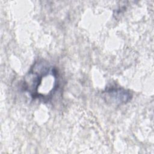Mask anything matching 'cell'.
Listing matches in <instances>:
<instances>
[{"label": "cell", "instance_id": "cell-2", "mask_svg": "<svg viewBox=\"0 0 154 154\" xmlns=\"http://www.w3.org/2000/svg\"><path fill=\"white\" fill-rule=\"evenodd\" d=\"M105 100L115 105H121L129 102L132 97L131 93L122 88H110L104 92Z\"/></svg>", "mask_w": 154, "mask_h": 154}, {"label": "cell", "instance_id": "cell-1", "mask_svg": "<svg viewBox=\"0 0 154 154\" xmlns=\"http://www.w3.org/2000/svg\"><path fill=\"white\" fill-rule=\"evenodd\" d=\"M59 86L57 69L48 61L38 60L31 66L23 79V87L32 99L48 102Z\"/></svg>", "mask_w": 154, "mask_h": 154}]
</instances>
